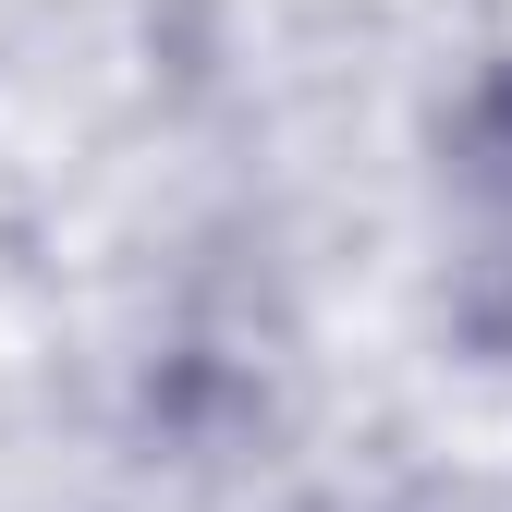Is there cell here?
I'll return each mask as SVG.
<instances>
[{
  "label": "cell",
  "instance_id": "1",
  "mask_svg": "<svg viewBox=\"0 0 512 512\" xmlns=\"http://www.w3.org/2000/svg\"><path fill=\"white\" fill-rule=\"evenodd\" d=\"M452 147H464V183H488V196H512V61L464 98V122H452Z\"/></svg>",
  "mask_w": 512,
  "mask_h": 512
},
{
  "label": "cell",
  "instance_id": "2",
  "mask_svg": "<svg viewBox=\"0 0 512 512\" xmlns=\"http://www.w3.org/2000/svg\"><path fill=\"white\" fill-rule=\"evenodd\" d=\"M464 342H476V354H512V244L464 281Z\"/></svg>",
  "mask_w": 512,
  "mask_h": 512
}]
</instances>
